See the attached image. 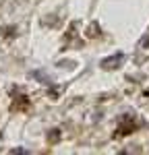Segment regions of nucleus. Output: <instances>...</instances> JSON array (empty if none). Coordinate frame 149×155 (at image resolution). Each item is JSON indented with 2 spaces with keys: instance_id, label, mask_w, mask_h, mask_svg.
<instances>
[{
  "instance_id": "f03ea898",
  "label": "nucleus",
  "mask_w": 149,
  "mask_h": 155,
  "mask_svg": "<svg viewBox=\"0 0 149 155\" xmlns=\"http://www.w3.org/2000/svg\"><path fill=\"white\" fill-rule=\"evenodd\" d=\"M131 130H135V118L133 116H124L122 120H120V132H131Z\"/></svg>"
},
{
  "instance_id": "f257e3e1",
  "label": "nucleus",
  "mask_w": 149,
  "mask_h": 155,
  "mask_svg": "<svg viewBox=\"0 0 149 155\" xmlns=\"http://www.w3.org/2000/svg\"><path fill=\"white\" fill-rule=\"evenodd\" d=\"M122 60H124V54H114L110 58L101 60V66H104V68H116V66H120Z\"/></svg>"
},
{
  "instance_id": "7ed1b4c3",
  "label": "nucleus",
  "mask_w": 149,
  "mask_h": 155,
  "mask_svg": "<svg viewBox=\"0 0 149 155\" xmlns=\"http://www.w3.org/2000/svg\"><path fill=\"white\" fill-rule=\"evenodd\" d=\"M141 46H143V48H149V35L143 39V44H141Z\"/></svg>"
}]
</instances>
